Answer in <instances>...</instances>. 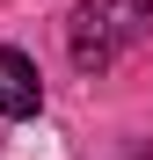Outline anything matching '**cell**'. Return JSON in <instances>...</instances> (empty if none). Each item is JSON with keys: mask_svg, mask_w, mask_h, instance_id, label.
Returning <instances> with one entry per match:
<instances>
[{"mask_svg": "<svg viewBox=\"0 0 153 160\" xmlns=\"http://www.w3.org/2000/svg\"><path fill=\"white\" fill-rule=\"evenodd\" d=\"M44 109V80L22 51H0V117H37Z\"/></svg>", "mask_w": 153, "mask_h": 160, "instance_id": "7a4b0ae2", "label": "cell"}, {"mask_svg": "<svg viewBox=\"0 0 153 160\" xmlns=\"http://www.w3.org/2000/svg\"><path fill=\"white\" fill-rule=\"evenodd\" d=\"M146 37H153V0H80L73 8V66L80 73H110Z\"/></svg>", "mask_w": 153, "mask_h": 160, "instance_id": "6da1fadb", "label": "cell"}]
</instances>
